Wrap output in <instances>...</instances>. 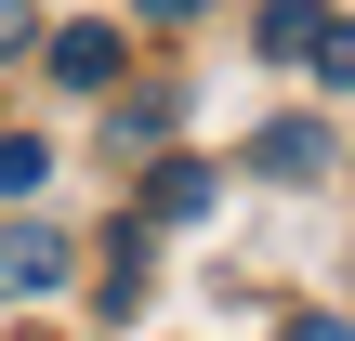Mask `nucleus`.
<instances>
[{
  "label": "nucleus",
  "mask_w": 355,
  "mask_h": 341,
  "mask_svg": "<svg viewBox=\"0 0 355 341\" xmlns=\"http://www.w3.org/2000/svg\"><path fill=\"white\" fill-rule=\"evenodd\" d=\"M329 158H343V145H329L316 118H263V131H250V171H277V184H316Z\"/></svg>",
  "instance_id": "obj_1"
},
{
  "label": "nucleus",
  "mask_w": 355,
  "mask_h": 341,
  "mask_svg": "<svg viewBox=\"0 0 355 341\" xmlns=\"http://www.w3.org/2000/svg\"><path fill=\"white\" fill-rule=\"evenodd\" d=\"M53 276H66V237L53 223H0V302H40Z\"/></svg>",
  "instance_id": "obj_2"
},
{
  "label": "nucleus",
  "mask_w": 355,
  "mask_h": 341,
  "mask_svg": "<svg viewBox=\"0 0 355 341\" xmlns=\"http://www.w3.org/2000/svg\"><path fill=\"white\" fill-rule=\"evenodd\" d=\"M263 53L277 66H329V0H263Z\"/></svg>",
  "instance_id": "obj_3"
},
{
  "label": "nucleus",
  "mask_w": 355,
  "mask_h": 341,
  "mask_svg": "<svg viewBox=\"0 0 355 341\" xmlns=\"http://www.w3.org/2000/svg\"><path fill=\"white\" fill-rule=\"evenodd\" d=\"M53 79H66V92H105V79H119V26H92V13L53 26Z\"/></svg>",
  "instance_id": "obj_4"
},
{
  "label": "nucleus",
  "mask_w": 355,
  "mask_h": 341,
  "mask_svg": "<svg viewBox=\"0 0 355 341\" xmlns=\"http://www.w3.org/2000/svg\"><path fill=\"white\" fill-rule=\"evenodd\" d=\"M145 197H158V223H198V210H211V171H198V158H171Z\"/></svg>",
  "instance_id": "obj_5"
},
{
  "label": "nucleus",
  "mask_w": 355,
  "mask_h": 341,
  "mask_svg": "<svg viewBox=\"0 0 355 341\" xmlns=\"http://www.w3.org/2000/svg\"><path fill=\"white\" fill-rule=\"evenodd\" d=\"M53 184V145L40 131H0V197H40Z\"/></svg>",
  "instance_id": "obj_6"
},
{
  "label": "nucleus",
  "mask_w": 355,
  "mask_h": 341,
  "mask_svg": "<svg viewBox=\"0 0 355 341\" xmlns=\"http://www.w3.org/2000/svg\"><path fill=\"white\" fill-rule=\"evenodd\" d=\"M277 341H355V315H290Z\"/></svg>",
  "instance_id": "obj_7"
},
{
  "label": "nucleus",
  "mask_w": 355,
  "mask_h": 341,
  "mask_svg": "<svg viewBox=\"0 0 355 341\" xmlns=\"http://www.w3.org/2000/svg\"><path fill=\"white\" fill-rule=\"evenodd\" d=\"M132 13H145V26H184V13H211V0H132Z\"/></svg>",
  "instance_id": "obj_8"
},
{
  "label": "nucleus",
  "mask_w": 355,
  "mask_h": 341,
  "mask_svg": "<svg viewBox=\"0 0 355 341\" xmlns=\"http://www.w3.org/2000/svg\"><path fill=\"white\" fill-rule=\"evenodd\" d=\"M0 53H26V0H0Z\"/></svg>",
  "instance_id": "obj_9"
}]
</instances>
